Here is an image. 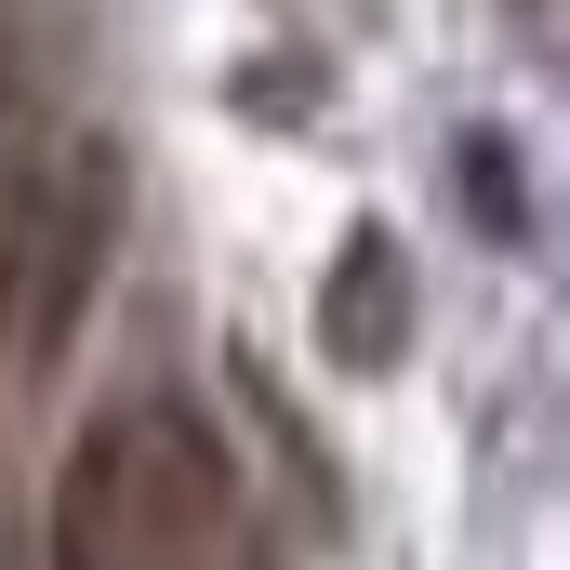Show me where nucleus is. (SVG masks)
<instances>
[{
	"instance_id": "1",
	"label": "nucleus",
	"mask_w": 570,
	"mask_h": 570,
	"mask_svg": "<svg viewBox=\"0 0 570 570\" xmlns=\"http://www.w3.org/2000/svg\"><path fill=\"white\" fill-rule=\"evenodd\" d=\"M226 544H239V478L213 425H186L173 399H134L80 438L53 491V570H226Z\"/></svg>"
},
{
	"instance_id": "2",
	"label": "nucleus",
	"mask_w": 570,
	"mask_h": 570,
	"mask_svg": "<svg viewBox=\"0 0 570 570\" xmlns=\"http://www.w3.org/2000/svg\"><path fill=\"white\" fill-rule=\"evenodd\" d=\"M318 332H332V358H345V372H385V358L412 345V279H399V239H385V226H358V239H345Z\"/></svg>"
},
{
	"instance_id": "3",
	"label": "nucleus",
	"mask_w": 570,
	"mask_h": 570,
	"mask_svg": "<svg viewBox=\"0 0 570 570\" xmlns=\"http://www.w3.org/2000/svg\"><path fill=\"white\" fill-rule=\"evenodd\" d=\"M464 199H478V226H518V173L491 134H464Z\"/></svg>"
}]
</instances>
